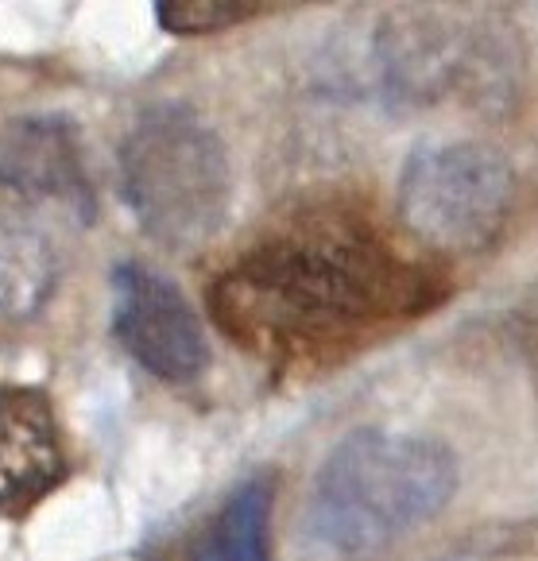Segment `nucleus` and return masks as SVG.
Instances as JSON below:
<instances>
[{
    "label": "nucleus",
    "instance_id": "nucleus-1",
    "mask_svg": "<svg viewBox=\"0 0 538 561\" xmlns=\"http://www.w3.org/2000/svg\"><path fill=\"white\" fill-rule=\"evenodd\" d=\"M438 267L345 209L314 206L275 221L214 275L217 330L252 356L318 364L368 345L446 302Z\"/></svg>",
    "mask_w": 538,
    "mask_h": 561
},
{
    "label": "nucleus",
    "instance_id": "nucleus-2",
    "mask_svg": "<svg viewBox=\"0 0 538 561\" xmlns=\"http://www.w3.org/2000/svg\"><path fill=\"white\" fill-rule=\"evenodd\" d=\"M446 446L396 430H353L325 454L302 504V546L322 558H373L446 512L457 492Z\"/></svg>",
    "mask_w": 538,
    "mask_h": 561
},
{
    "label": "nucleus",
    "instance_id": "nucleus-3",
    "mask_svg": "<svg viewBox=\"0 0 538 561\" xmlns=\"http://www.w3.org/2000/svg\"><path fill=\"white\" fill-rule=\"evenodd\" d=\"M229 156L191 105L163 101L128 124L121 140V191L140 229L186 252L217 237L229 214Z\"/></svg>",
    "mask_w": 538,
    "mask_h": 561
},
{
    "label": "nucleus",
    "instance_id": "nucleus-4",
    "mask_svg": "<svg viewBox=\"0 0 538 561\" xmlns=\"http://www.w3.org/2000/svg\"><path fill=\"white\" fill-rule=\"evenodd\" d=\"M515 206V167L489 144L454 140L414 148L399 174L403 225L438 252H481Z\"/></svg>",
    "mask_w": 538,
    "mask_h": 561
},
{
    "label": "nucleus",
    "instance_id": "nucleus-5",
    "mask_svg": "<svg viewBox=\"0 0 538 561\" xmlns=\"http://www.w3.org/2000/svg\"><path fill=\"white\" fill-rule=\"evenodd\" d=\"M113 333L125 353L163 383H194L209 368V341L198 310L171 275L148 264H116Z\"/></svg>",
    "mask_w": 538,
    "mask_h": 561
},
{
    "label": "nucleus",
    "instance_id": "nucleus-6",
    "mask_svg": "<svg viewBox=\"0 0 538 561\" xmlns=\"http://www.w3.org/2000/svg\"><path fill=\"white\" fill-rule=\"evenodd\" d=\"M0 186L27 202L93 214L78 128L58 113H24L0 128Z\"/></svg>",
    "mask_w": 538,
    "mask_h": 561
},
{
    "label": "nucleus",
    "instance_id": "nucleus-7",
    "mask_svg": "<svg viewBox=\"0 0 538 561\" xmlns=\"http://www.w3.org/2000/svg\"><path fill=\"white\" fill-rule=\"evenodd\" d=\"M67 477L50 399L39 388L0 383V515H20Z\"/></svg>",
    "mask_w": 538,
    "mask_h": 561
},
{
    "label": "nucleus",
    "instance_id": "nucleus-8",
    "mask_svg": "<svg viewBox=\"0 0 538 561\" xmlns=\"http://www.w3.org/2000/svg\"><path fill=\"white\" fill-rule=\"evenodd\" d=\"M272 512H275L272 477L244 480L194 530L183 561H272Z\"/></svg>",
    "mask_w": 538,
    "mask_h": 561
},
{
    "label": "nucleus",
    "instance_id": "nucleus-9",
    "mask_svg": "<svg viewBox=\"0 0 538 561\" xmlns=\"http://www.w3.org/2000/svg\"><path fill=\"white\" fill-rule=\"evenodd\" d=\"M58 283L50 240L24 217L0 214V318H32Z\"/></svg>",
    "mask_w": 538,
    "mask_h": 561
},
{
    "label": "nucleus",
    "instance_id": "nucleus-10",
    "mask_svg": "<svg viewBox=\"0 0 538 561\" xmlns=\"http://www.w3.org/2000/svg\"><path fill=\"white\" fill-rule=\"evenodd\" d=\"M159 24L174 35H209L221 27L264 16V4H221V0H163L156 9Z\"/></svg>",
    "mask_w": 538,
    "mask_h": 561
}]
</instances>
